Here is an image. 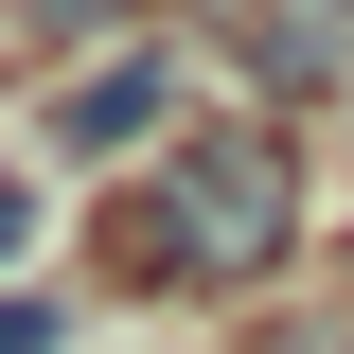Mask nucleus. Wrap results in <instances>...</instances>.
Instances as JSON below:
<instances>
[{"label": "nucleus", "mask_w": 354, "mask_h": 354, "mask_svg": "<svg viewBox=\"0 0 354 354\" xmlns=\"http://www.w3.org/2000/svg\"><path fill=\"white\" fill-rule=\"evenodd\" d=\"M301 248V142L266 106H213V124L160 142V195L124 213V283L142 301H230Z\"/></svg>", "instance_id": "nucleus-1"}, {"label": "nucleus", "mask_w": 354, "mask_h": 354, "mask_svg": "<svg viewBox=\"0 0 354 354\" xmlns=\"http://www.w3.org/2000/svg\"><path fill=\"white\" fill-rule=\"evenodd\" d=\"M142 124H177V53H106V71H71L53 88V160H142Z\"/></svg>", "instance_id": "nucleus-2"}, {"label": "nucleus", "mask_w": 354, "mask_h": 354, "mask_svg": "<svg viewBox=\"0 0 354 354\" xmlns=\"http://www.w3.org/2000/svg\"><path fill=\"white\" fill-rule=\"evenodd\" d=\"M71 337H88L71 283H0V354H71Z\"/></svg>", "instance_id": "nucleus-3"}, {"label": "nucleus", "mask_w": 354, "mask_h": 354, "mask_svg": "<svg viewBox=\"0 0 354 354\" xmlns=\"http://www.w3.org/2000/svg\"><path fill=\"white\" fill-rule=\"evenodd\" d=\"M0 18H18V36H124L142 0H0Z\"/></svg>", "instance_id": "nucleus-4"}, {"label": "nucleus", "mask_w": 354, "mask_h": 354, "mask_svg": "<svg viewBox=\"0 0 354 354\" xmlns=\"http://www.w3.org/2000/svg\"><path fill=\"white\" fill-rule=\"evenodd\" d=\"M36 230H53V195H36V177H0V266H36Z\"/></svg>", "instance_id": "nucleus-5"}, {"label": "nucleus", "mask_w": 354, "mask_h": 354, "mask_svg": "<svg viewBox=\"0 0 354 354\" xmlns=\"http://www.w3.org/2000/svg\"><path fill=\"white\" fill-rule=\"evenodd\" d=\"M337 18H354V0H319V36H337Z\"/></svg>", "instance_id": "nucleus-6"}]
</instances>
